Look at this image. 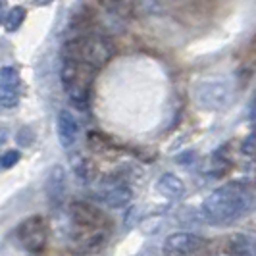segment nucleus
Wrapping results in <instances>:
<instances>
[{"instance_id": "2eb2a0df", "label": "nucleus", "mask_w": 256, "mask_h": 256, "mask_svg": "<svg viewBox=\"0 0 256 256\" xmlns=\"http://www.w3.org/2000/svg\"><path fill=\"white\" fill-rule=\"evenodd\" d=\"M74 172L81 181H89L90 174H92V166L89 164V160H85L83 156H76L74 158Z\"/></svg>"}, {"instance_id": "20e7f679", "label": "nucleus", "mask_w": 256, "mask_h": 256, "mask_svg": "<svg viewBox=\"0 0 256 256\" xmlns=\"http://www.w3.org/2000/svg\"><path fill=\"white\" fill-rule=\"evenodd\" d=\"M192 96L204 110H222L233 96V83L228 77H206L194 85Z\"/></svg>"}, {"instance_id": "0eeeda50", "label": "nucleus", "mask_w": 256, "mask_h": 256, "mask_svg": "<svg viewBox=\"0 0 256 256\" xmlns=\"http://www.w3.org/2000/svg\"><path fill=\"white\" fill-rule=\"evenodd\" d=\"M204 246V239L189 233V231H178L172 233L164 241L162 252L164 256H196Z\"/></svg>"}, {"instance_id": "f257e3e1", "label": "nucleus", "mask_w": 256, "mask_h": 256, "mask_svg": "<svg viewBox=\"0 0 256 256\" xmlns=\"http://www.w3.org/2000/svg\"><path fill=\"white\" fill-rule=\"evenodd\" d=\"M254 208V194L241 183H228L212 191L202 202L200 214L208 224L228 226Z\"/></svg>"}, {"instance_id": "4468645a", "label": "nucleus", "mask_w": 256, "mask_h": 256, "mask_svg": "<svg viewBox=\"0 0 256 256\" xmlns=\"http://www.w3.org/2000/svg\"><path fill=\"white\" fill-rule=\"evenodd\" d=\"M24 20H26V8L14 6L12 10L6 14V18H4V29H6L8 33H14V31H18V29L22 27Z\"/></svg>"}, {"instance_id": "f8f14e48", "label": "nucleus", "mask_w": 256, "mask_h": 256, "mask_svg": "<svg viewBox=\"0 0 256 256\" xmlns=\"http://www.w3.org/2000/svg\"><path fill=\"white\" fill-rule=\"evenodd\" d=\"M228 256H256V237L248 233H233L226 243Z\"/></svg>"}, {"instance_id": "dca6fc26", "label": "nucleus", "mask_w": 256, "mask_h": 256, "mask_svg": "<svg viewBox=\"0 0 256 256\" xmlns=\"http://www.w3.org/2000/svg\"><path fill=\"white\" fill-rule=\"evenodd\" d=\"M20 158H22L20 150H6V152L2 154V158H0V164H2L4 170H8V168H12L14 164H18Z\"/></svg>"}, {"instance_id": "a211bd4d", "label": "nucleus", "mask_w": 256, "mask_h": 256, "mask_svg": "<svg viewBox=\"0 0 256 256\" xmlns=\"http://www.w3.org/2000/svg\"><path fill=\"white\" fill-rule=\"evenodd\" d=\"M35 2H37L38 6H46V4H50L52 0H35Z\"/></svg>"}, {"instance_id": "423d86ee", "label": "nucleus", "mask_w": 256, "mask_h": 256, "mask_svg": "<svg viewBox=\"0 0 256 256\" xmlns=\"http://www.w3.org/2000/svg\"><path fill=\"white\" fill-rule=\"evenodd\" d=\"M70 220L74 228H79V230H106L110 226L102 210H98L87 200H79L70 206Z\"/></svg>"}, {"instance_id": "9b49d317", "label": "nucleus", "mask_w": 256, "mask_h": 256, "mask_svg": "<svg viewBox=\"0 0 256 256\" xmlns=\"http://www.w3.org/2000/svg\"><path fill=\"white\" fill-rule=\"evenodd\" d=\"M79 135V124L72 112L60 110L58 112V139L64 148H72Z\"/></svg>"}, {"instance_id": "7ed1b4c3", "label": "nucleus", "mask_w": 256, "mask_h": 256, "mask_svg": "<svg viewBox=\"0 0 256 256\" xmlns=\"http://www.w3.org/2000/svg\"><path fill=\"white\" fill-rule=\"evenodd\" d=\"M96 70L87 64H81L76 60H64L60 79L62 85L66 87V92L70 100L79 110H87L90 100V85L94 81Z\"/></svg>"}, {"instance_id": "1a4fd4ad", "label": "nucleus", "mask_w": 256, "mask_h": 256, "mask_svg": "<svg viewBox=\"0 0 256 256\" xmlns=\"http://www.w3.org/2000/svg\"><path fill=\"white\" fill-rule=\"evenodd\" d=\"M18 89H20V72L12 66H4L0 70V106L16 108L18 106Z\"/></svg>"}, {"instance_id": "39448f33", "label": "nucleus", "mask_w": 256, "mask_h": 256, "mask_svg": "<svg viewBox=\"0 0 256 256\" xmlns=\"http://www.w3.org/2000/svg\"><path fill=\"white\" fill-rule=\"evenodd\" d=\"M18 241L31 254H38L48 244V222L42 216H31L18 228Z\"/></svg>"}, {"instance_id": "ddd939ff", "label": "nucleus", "mask_w": 256, "mask_h": 256, "mask_svg": "<svg viewBox=\"0 0 256 256\" xmlns=\"http://www.w3.org/2000/svg\"><path fill=\"white\" fill-rule=\"evenodd\" d=\"M156 187H158L160 194H164L166 198H172V200L183 196V192H185L183 181H181L178 176H174V174H164V176L158 180Z\"/></svg>"}, {"instance_id": "6e6552de", "label": "nucleus", "mask_w": 256, "mask_h": 256, "mask_svg": "<svg viewBox=\"0 0 256 256\" xmlns=\"http://www.w3.org/2000/svg\"><path fill=\"white\" fill-rule=\"evenodd\" d=\"M131 196L133 194L129 185L118 178H106L96 191V198L108 208H124L126 204H129Z\"/></svg>"}, {"instance_id": "f3484780", "label": "nucleus", "mask_w": 256, "mask_h": 256, "mask_svg": "<svg viewBox=\"0 0 256 256\" xmlns=\"http://www.w3.org/2000/svg\"><path fill=\"white\" fill-rule=\"evenodd\" d=\"M98 4L106 8V10H110V12H120L124 14V4H126V0H98Z\"/></svg>"}, {"instance_id": "9d476101", "label": "nucleus", "mask_w": 256, "mask_h": 256, "mask_svg": "<svg viewBox=\"0 0 256 256\" xmlns=\"http://www.w3.org/2000/svg\"><path fill=\"white\" fill-rule=\"evenodd\" d=\"M44 192H46V200L52 210H58L64 204L66 198V172L62 166H52L46 183H44Z\"/></svg>"}, {"instance_id": "f03ea898", "label": "nucleus", "mask_w": 256, "mask_h": 256, "mask_svg": "<svg viewBox=\"0 0 256 256\" xmlns=\"http://www.w3.org/2000/svg\"><path fill=\"white\" fill-rule=\"evenodd\" d=\"M116 56L114 42L102 35H79L66 40L62 46L64 60H76L87 64L94 70H100Z\"/></svg>"}]
</instances>
